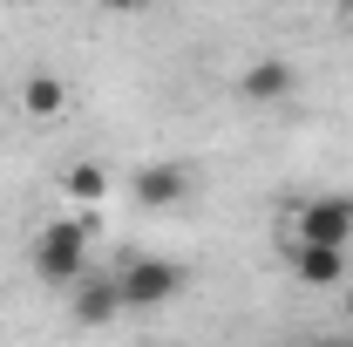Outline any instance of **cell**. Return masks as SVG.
Here are the masks:
<instances>
[{"mask_svg":"<svg viewBox=\"0 0 353 347\" xmlns=\"http://www.w3.org/2000/svg\"><path fill=\"white\" fill-rule=\"evenodd\" d=\"M285 265L299 286H340L347 279V252L340 245H285Z\"/></svg>","mask_w":353,"mask_h":347,"instance_id":"obj_7","label":"cell"},{"mask_svg":"<svg viewBox=\"0 0 353 347\" xmlns=\"http://www.w3.org/2000/svg\"><path fill=\"white\" fill-rule=\"evenodd\" d=\"M130 198L143 212H170V205L190 198V171H183V164H143V171L130 177Z\"/></svg>","mask_w":353,"mask_h":347,"instance_id":"obj_4","label":"cell"},{"mask_svg":"<svg viewBox=\"0 0 353 347\" xmlns=\"http://www.w3.org/2000/svg\"><path fill=\"white\" fill-rule=\"evenodd\" d=\"M68 313L82 320V327H102V320H116L123 313V293H116V272H95V279H75V293H68Z\"/></svg>","mask_w":353,"mask_h":347,"instance_id":"obj_5","label":"cell"},{"mask_svg":"<svg viewBox=\"0 0 353 347\" xmlns=\"http://www.w3.org/2000/svg\"><path fill=\"white\" fill-rule=\"evenodd\" d=\"M312 347H353V341H312Z\"/></svg>","mask_w":353,"mask_h":347,"instance_id":"obj_11","label":"cell"},{"mask_svg":"<svg viewBox=\"0 0 353 347\" xmlns=\"http://www.w3.org/2000/svg\"><path fill=\"white\" fill-rule=\"evenodd\" d=\"M34 272L48 286H75L88 272V225L82 218H54L34 232Z\"/></svg>","mask_w":353,"mask_h":347,"instance_id":"obj_1","label":"cell"},{"mask_svg":"<svg viewBox=\"0 0 353 347\" xmlns=\"http://www.w3.org/2000/svg\"><path fill=\"white\" fill-rule=\"evenodd\" d=\"M102 7H150V0H102Z\"/></svg>","mask_w":353,"mask_h":347,"instance_id":"obj_10","label":"cell"},{"mask_svg":"<svg viewBox=\"0 0 353 347\" xmlns=\"http://www.w3.org/2000/svg\"><path fill=\"white\" fill-rule=\"evenodd\" d=\"M353 238V198H306L292 212V245H340Z\"/></svg>","mask_w":353,"mask_h":347,"instance_id":"obj_3","label":"cell"},{"mask_svg":"<svg viewBox=\"0 0 353 347\" xmlns=\"http://www.w3.org/2000/svg\"><path fill=\"white\" fill-rule=\"evenodd\" d=\"M347 7H353V0H347Z\"/></svg>","mask_w":353,"mask_h":347,"instance_id":"obj_13","label":"cell"},{"mask_svg":"<svg viewBox=\"0 0 353 347\" xmlns=\"http://www.w3.org/2000/svg\"><path fill=\"white\" fill-rule=\"evenodd\" d=\"M61 191H68L75 205H102V198H109V171H102V164H68Z\"/></svg>","mask_w":353,"mask_h":347,"instance_id":"obj_9","label":"cell"},{"mask_svg":"<svg viewBox=\"0 0 353 347\" xmlns=\"http://www.w3.org/2000/svg\"><path fill=\"white\" fill-rule=\"evenodd\" d=\"M0 102H7V88H0Z\"/></svg>","mask_w":353,"mask_h":347,"instance_id":"obj_12","label":"cell"},{"mask_svg":"<svg viewBox=\"0 0 353 347\" xmlns=\"http://www.w3.org/2000/svg\"><path fill=\"white\" fill-rule=\"evenodd\" d=\"M116 293H123V313H150V306H170L183 293V265L176 259H123L116 265Z\"/></svg>","mask_w":353,"mask_h":347,"instance_id":"obj_2","label":"cell"},{"mask_svg":"<svg viewBox=\"0 0 353 347\" xmlns=\"http://www.w3.org/2000/svg\"><path fill=\"white\" fill-rule=\"evenodd\" d=\"M292 88H299V68L279 62V55H265V62H252V68L238 75V95H245V102H285Z\"/></svg>","mask_w":353,"mask_h":347,"instance_id":"obj_6","label":"cell"},{"mask_svg":"<svg viewBox=\"0 0 353 347\" xmlns=\"http://www.w3.org/2000/svg\"><path fill=\"white\" fill-rule=\"evenodd\" d=\"M21 109H28V116H61V109H68V82H61V75H28V82H21Z\"/></svg>","mask_w":353,"mask_h":347,"instance_id":"obj_8","label":"cell"}]
</instances>
